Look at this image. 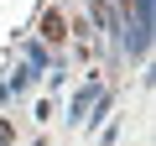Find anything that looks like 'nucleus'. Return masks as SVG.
Masks as SVG:
<instances>
[{
	"mask_svg": "<svg viewBox=\"0 0 156 146\" xmlns=\"http://www.w3.org/2000/svg\"><path fill=\"white\" fill-rule=\"evenodd\" d=\"M99 94H104L99 84H83V89H78V94H73V120H83V115H89V104H94Z\"/></svg>",
	"mask_w": 156,
	"mask_h": 146,
	"instance_id": "f257e3e1",
	"label": "nucleus"
},
{
	"mask_svg": "<svg viewBox=\"0 0 156 146\" xmlns=\"http://www.w3.org/2000/svg\"><path fill=\"white\" fill-rule=\"evenodd\" d=\"M42 37H47V42H62V37H68V26H62V16H57V11H47V16H42Z\"/></svg>",
	"mask_w": 156,
	"mask_h": 146,
	"instance_id": "f03ea898",
	"label": "nucleus"
},
{
	"mask_svg": "<svg viewBox=\"0 0 156 146\" xmlns=\"http://www.w3.org/2000/svg\"><path fill=\"white\" fill-rule=\"evenodd\" d=\"M89 11L99 16V26H104V31H115V16H109V5H104V0H89Z\"/></svg>",
	"mask_w": 156,
	"mask_h": 146,
	"instance_id": "7ed1b4c3",
	"label": "nucleus"
},
{
	"mask_svg": "<svg viewBox=\"0 0 156 146\" xmlns=\"http://www.w3.org/2000/svg\"><path fill=\"white\" fill-rule=\"evenodd\" d=\"M16 141V130H11V120H0V146H11Z\"/></svg>",
	"mask_w": 156,
	"mask_h": 146,
	"instance_id": "20e7f679",
	"label": "nucleus"
}]
</instances>
